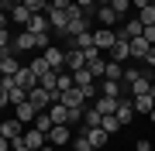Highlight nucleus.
<instances>
[{"label":"nucleus","instance_id":"obj_1","mask_svg":"<svg viewBox=\"0 0 155 151\" xmlns=\"http://www.w3.org/2000/svg\"><path fill=\"white\" fill-rule=\"evenodd\" d=\"M59 103H66L69 110H86L90 96H86V90H83V86H72L69 93H62V100H59Z\"/></svg>","mask_w":155,"mask_h":151},{"label":"nucleus","instance_id":"obj_2","mask_svg":"<svg viewBox=\"0 0 155 151\" xmlns=\"http://www.w3.org/2000/svg\"><path fill=\"white\" fill-rule=\"evenodd\" d=\"M121 41H131V38H141L145 34V24H141V17H134V21H124L121 24V31H114Z\"/></svg>","mask_w":155,"mask_h":151},{"label":"nucleus","instance_id":"obj_3","mask_svg":"<svg viewBox=\"0 0 155 151\" xmlns=\"http://www.w3.org/2000/svg\"><path fill=\"white\" fill-rule=\"evenodd\" d=\"M69 141H72V127L69 124H55V127L48 131V144L62 148V144H69Z\"/></svg>","mask_w":155,"mask_h":151},{"label":"nucleus","instance_id":"obj_4","mask_svg":"<svg viewBox=\"0 0 155 151\" xmlns=\"http://www.w3.org/2000/svg\"><path fill=\"white\" fill-rule=\"evenodd\" d=\"M21 141H24L31 151H41L45 144H48V134H45V131H38V127H31V131H24V134H21Z\"/></svg>","mask_w":155,"mask_h":151},{"label":"nucleus","instance_id":"obj_5","mask_svg":"<svg viewBox=\"0 0 155 151\" xmlns=\"http://www.w3.org/2000/svg\"><path fill=\"white\" fill-rule=\"evenodd\" d=\"M100 90H104V93H100V96H110V100H124V90H127V86L124 83H114V79H100Z\"/></svg>","mask_w":155,"mask_h":151},{"label":"nucleus","instance_id":"obj_6","mask_svg":"<svg viewBox=\"0 0 155 151\" xmlns=\"http://www.w3.org/2000/svg\"><path fill=\"white\" fill-rule=\"evenodd\" d=\"M0 134H4L7 141H17L24 134V124L17 120V117H11V120H0Z\"/></svg>","mask_w":155,"mask_h":151},{"label":"nucleus","instance_id":"obj_7","mask_svg":"<svg viewBox=\"0 0 155 151\" xmlns=\"http://www.w3.org/2000/svg\"><path fill=\"white\" fill-rule=\"evenodd\" d=\"M145 93H155V79H152L148 72H141V76L131 83V96H145Z\"/></svg>","mask_w":155,"mask_h":151},{"label":"nucleus","instance_id":"obj_8","mask_svg":"<svg viewBox=\"0 0 155 151\" xmlns=\"http://www.w3.org/2000/svg\"><path fill=\"white\" fill-rule=\"evenodd\" d=\"M41 58L48 62V65L55 69V72H62V69H66V52H62V48H52V45H48V48H45V55H41Z\"/></svg>","mask_w":155,"mask_h":151},{"label":"nucleus","instance_id":"obj_9","mask_svg":"<svg viewBox=\"0 0 155 151\" xmlns=\"http://www.w3.org/2000/svg\"><path fill=\"white\" fill-rule=\"evenodd\" d=\"M114 41H117V34L110 31V28H97L93 31V45L104 52V48H114Z\"/></svg>","mask_w":155,"mask_h":151},{"label":"nucleus","instance_id":"obj_10","mask_svg":"<svg viewBox=\"0 0 155 151\" xmlns=\"http://www.w3.org/2000/svg\"><path fill=\"white\" fill-rule=\"evenodd\" d=\"M83 134H86V141H90V144H93L97 151H100V148H104V144H107V141H110V134H107V131H104V127H83Z\"/></svg>","mask_w":155,"mask_h":151},{"label":"nucleus","instance_id":"obj_11","mask_svg":"<svg viewBox=\"0 0 155 151\" xmlns=\"http://www.w3.org/2000/svg\"><path fill=\"white\" fill-rule=\"evenodd\" d=\"M24 31H31V34H52V24H48V17H45V14H35Z\"/></svg>","mask_w":155,"mask_h":151},{"label":"nucleus","instance_id":"obj_12","mask_svg":"<svg viewBox=\"0 0 155 151\" xmlns=\"http://www.w3.org/2000/svg\"><path fill=\"white\" fill-rule=\"evenodd\" d=\"M131 106H134V113H152V110H155V93L131 96Z\"/></svg>","mask_w":155,"mask_h":151},{"label":"nucleus","instance_id":"obj_13","mask_svg":"<svg viewBox=\"0 0 155 151\" xmlns=\"http://www.w3.org/2000/svg\"><path fill=\"white\" fill-rule=\"evenodd\" d=\"M38 106H35V103H28V100H24V103H17V120H21V124H35V117H38Z\"/></svg>","mask_w":155,"mask_h":151},{"label":"nucleus","instance_id":"obj_14","mask_svg":"<svg viewBox=\"0 0 155 151\" xmlns=\"http://www.w3.org/2000/svg\"><path fill=\"white\" fill-rule=\"evenodd\" d=\"M14 83L21 86V90H35V86H38V79H35V72H31V65H21V72L14 76Z\"/></svg>","mask_w":155,"mask_h":151},{"label":"nucleus","instance_id":"obj_15","mask_svg":"<svg viewBox=\"0 0 155 151\" xmlns=\"http://www.w3.org/2000/svg\"><path fill=\"white\" fill-rule=\"evenodd\" d=\"M83 65H86L83 48H69V52H66V69H69V72H76V69H83Z\"/></svg>","mask_w":155,"mask_h":151},{"label":"nucleus","instance_id":"obj_16","mask_svg":"<svg viewBox=\"0 0 155 151\" xmlns=\"http://www.w3.org/2000/svg\"><path fill=\"white\" fill-rule=\"evenodd\" d=\"M97 17H100V28H114V24L121 21V17H117V11H114L110 4H107V7H97Z\"/></svg>","mask_w":155,"mask_h":151},{"label":"nucleus","instance_id":"obj_17","mask_svg":"<svg viewBox=\"0 0 155 151\" xmlns=\"http://www.w3.org/2000/svg\"><path fill=\"white\" fill-rule=\"evenodd\" d=\"M114 117H117V120H121V124H124V127H127V124H131V120H134V106H131V100H127V96H124V100H121V103H117V113H114Z\"/></svg>","mask_w":155,"mask_h":151},{"label":"nucleus","instance_id":"obj_18","mask_svg":"<svg viewBox=\"0 0 155 151\" xmlns=\"http://www.w3.org/2000/svg\"><path fill=\"white\" fill-rule=\"evenodd\" d=\"M127 58H131V48H127V41L117 38V41H114V48H110V62H121V65H124Z\"/></svg>","mask_w":155,"mask_h":151},{"label":"nucleus","instance_id":"obj_19","mask_svg":"<svg viewBox=\"0 0 155 151\" xmlns=\"http://www.w3.org/2000/svg\"><path fill=\"white\" fill-rule=\"evenodd\" d=\"M127 48H131V58H145L152 45L145 41V34H141V38H131V41H127Z\"/></svg>","mask_w":155,"mask_h":151},{"label":"nucleus","instance_id":"obj_20","mask_svg":"<svg viewBox=\"0 0 155 151\" xmlns=\"http://www.w3.org/2000/svg\"><path fill=\"white\" fill-rule=\"evenodd\" d=\"M117 103H121V100H110V96H97V100H93V106H97L100 113H104V117L117 113Z\"/></svg>","mask_w":155,"mask_h":151},{"label":"nucleus","instance_id":"obj_21","mask_svg":"<svg viewBox=\"0 0 155 151\" xmlns=\"http://www.w3.org/2000/svg\"><path fill=\"white\" fill-rule=\"evenodd\" d=\"M48 117H52V124H69V106L66 103H52L48 106Z\"/></svg>","mask_w":155,"mask_h":151},{"label":"nucleus","instance_id":"obj_22","mask_svg":"<svg viewBox=\"0 0 155 151\" xmlns=\"http://www.w3.org/2000/svg\"><path fill=\"white\" fill-rule=\"evenodd\" d=\"M14 52H28V48H35V34L31 31H21V34H14V45H11Z\"/></svg>","mask_w":155,"mask_h":151},{"label":"nucleus","instance_id":"obj_23","mask_svg":"<svg viewBox=\"0 0 155 151\" xmlns=\"http://www.w3.org/2000/svg\"><path fill=\"white\" fill-rule=\"evenodd\" d=\"M100 120H104V113L97 106H86L83 110V127H100Z\"/></svg>","mask_w":155,"mask_h":151},{"label":"nucleus","instance_id":"obj_24","mask_svg":"<svg viewBox=\"0 0 155 151\" xmlns=\"http://www.w3.org/2000/svg\"><path fill=\"white\" fill-rule=\"evenodd\" d=\"M17 72H21V65H17V58H14V55L0 58V76H17Z\"/></svg>","mask_w":155,"mask_h":151},{"label":"nucleus","instance_id":"obj_25","mask_svg":"<svg viewBox=\"0 0 155 151\" xmlns=\"http://www.w3.org/2000/svg\"><path fill=\"white\" fill-rule=\"evenodd\" d=\"M31 11H28V7H24V4H17L14 7V11H11V21H17V24H24V28H28V21H31Z\"/></svg>","mask_w":155,"mask_h":151},{"label":"nucleus","instance_id":"obj_26","mask_svg":"<svg viewBox=\"0 0 155 151\" xmlns=\"http://www.w3.org/2000/svg\"><path fill=\"white\" fill-rule=\"evenodd\" d=\"M104 79H114V83H121V79H124V65H121V62H107Z\"/></svg>","mask_w":155,"mask_h":151},{"label":"nucleus","instance_id":"obj_27","mask_svg":"<svg viewBox=\"0 0 155 151\" xmlns=\"http://www.w3.org/2000/svg\"><path fill=\"white\" fill-rule=\"evenodd\" d=\"M72 83H76V86H93L97 79H93V72L83 65V69H76V72H72Z\"/></svg>","mask_w":155,"mask_h":151},{"label":"nucleus","instance_id":"obj_28","mask_svg":"<svg viewBox=\"0 0 155 151\" xmlns=\"http://www.w3.org/2000/svg\"><path fill=\"white\" fill-rule=\"evenodd\" d=\"M72 41V48H93V31H83V34H76V38H69Z\"/></svg>","mask_w":155,"mask_h":151},{"label":"nucleus","instance_id":"obj_29","mask_svg":"<svg viewBox=\"0 0 155 151\" xmlns=\"http://www.w3.org/2000/svg\"><path fill=\"white\" fill-rule=\"evenodd\" d=\"M72 86H76V83H72V72H69V69H62V72H59V83H55V90H59V93H69Z\"/></svg>","mask_w":155,"mask_h":151},{"label":"nucleus","instance_id":"obj_30","mask_svg":"<svg viewBox=\"0 0 155 151\" xmlns=\"http://www.w3.org/2000/svg\"><path fill=\"white\" fill-rule=\"evenodd\" d=\"M31 72H35V79H41V76H48V72H55V69H52L45 58H35L31 62Z\"/></svg>","mask_w":155,"mask_h":151},{"label":"nucleus","instance_id":"obj_31","mask_svg":"<svg viewBox=\"0 0 155 151\" xmlns=\"http://www.w3.org/2000/svg\"><path fill=\"white\" fill-rule=\"evenodd\" d=\"M35 127H38V131H45V134H48V131L55 127V124H52V117H48V110H41L38 117H35Z\"/></svg>","mask_w":155,"mask_h":151},{"label":"nucleus","instance_id":"obj_32","mask_svg":"<svg viewBox=\"0 0 155 151\" xmlns=\"http://www.w3.org/2000/svg\"><path fill=\"white\" fill-rule=\"evenodd\" d=\"M100 127H104V131H107V134H117V131H121V127H124V124H121V120H117V117H114V113H110V117H104V120H100Z\"/></svg>","mask_w":155,"mask_h":151},{"label":"nucleus","instance_id":"obj_33","mask_svg":"<svg viewBox=\"0 0 155 151\" xmlns=\"http://www.w3.org/2000/svg\"><path fill=\"white\" fill-rule=\"evenodd\" d=\"M72 151H97V148L90 144V141H86V134H83V131H79V134L72 137Z\"/></svg>","mask_w":155,"mask_h":151},{"label":"nucleus","instance_id":"obj_34","mask_svg":"<svg viewBox=\"0 0 155 151\" xmlns=\"http://www.w3.org/2000/svg\"><path fill=\"white\" fill-rule=\"evenodd\" d=\"M24 7L31 14H48V0H24Z\"/></svg>","mask_w":155,"mask_h":151},{"label":"nucleus","instance_id":"obj_35","mask_svg":"<svg viewBox=\"0 0 155 151\" xmlns=\"http://www.w3.org/2000/svg\"><path fill=\"white\" fill-rule=\"evenodd\" d=\"M110 7L117 11V17H124L127 11H134V7H131V0H110Z\"/></svg>","mask_w":155,"mask_h":151},{"label":"nucleus","instance_id":"obj_36","mask_svg":"<svg viewBox=\"0 0 155 151\" xmlns=\"http://www.w3.org/2000/svg\"><path fill=\"white\" fill-rule=\"evenodd\" d=\"M138 17H141V24H155V7L148 4L145 11H138Z\"/></svg>","mask_w":155,"mask_h":151},{"label":"nucleus","instance_id":"obj_37","mask_svg":"<svg viewBox=\"0 0 155 151\" xmlns=\"http://www.w3.org/2000/svg\"><path fill=\"white\" fill-rule=\"evenodd\" d=\"M76 4H79V7H83V14H86V17H90V14H93V11H97V0H76Z\"/></svg>","mask_w":155,"mask_h":151},{"label":"nucleus","instance_id":"obj_38","mask_svg":"<svg viewBox=\"0 0 155 151\" xmlns=\"http://www.w3.org/2000/svg\"><path fill=\"white\" fill-rule=\"evenodd\" d=\"M14 45V34L11 31H0V48H11Z\"/></svg>","mask_w":155,"mask_h":151},{"label":"nucleus","instance_id":"obj_39","mask_svg":"<svg viewBox=\"0 0 155 151\" xmlns=\"http://www.w3.org/2000/svg\"><path fill=\"white\" fill-rule=\"evenodd\" d=\"M145 41L155 48V24H145Z\"/></svg>","mask_w":155,"mask_h":151},{"label":"nucleus","instance_id":"obj_40","mask_svg":"<svg viewBox=\"0 0 155 151\" xmlns=\"http://www.w3.org/2000/svg\"><path fill=\"white\" fill-rule=\"evenodd\" d=\"M7 103H11V93H7V86H4V83H0V110H4V106H7Z\"/></svg>","mask_w":155,"mask_h":151},{"label":"nucleus","instance_id":"obj_41","mask_svg":"<svg viewBox=\"0 0 155 151\" xmlns=\"http://www.w3.org/2000/svg\"><path fill=\"white\" fill-rule=\"evenodd\" d=\"M134 148H138V151H152V144H148V137H138V141H134Z\"/></svg>","mask_w":155,"mask_h":151},{"label":"nucleus","instance_id":"obj_42","mask_svg":"<svg viewBox=\"0 0 155 151\" xmlns=\"http://www.w3.org/2000/svg\"><path fill=\"white\" fill-rule=\"evenodd\" d=\"M11 151H31V148H28V144H24V141H21V137H17V141H11Z\"/></svg>","mask_w":155,"mask_h":151},{"label":"nucleus","instance_id":"obj_43","mask_svg":"<svg viewBox=\"0 0 155 151\" xmlns=\"http://www.w3.org/2000/svg\"><path fill=\"white\" fill-rule=\"evenodd\" d=\"M148 4H152V0H131V7H134V11H145Z\"/></svg>","mask_w":155,"mask_h":151},{"label":"nucleus","instance_id":"obj_44","mask_svg":"<svg viewBox=\"0 0 155 151\" xmlns=\"http://www.w3.org/2000/svg\"><path fill=\"white\" fill-rule=\"evenodd\" d=\"M7 24H11V14H0V31H7Z\"/></svg>","mask_w":155,"mask_h":151},{"label":"nucleus","instance_id":"obj_45","mask_svg":"<svg viewBox=\"0 0 155 151\" xmlns=\"http://www.w3.org/2000/svg\"><path fill=\"white\" fill-rule=\"evenodd\" d=\"M145 62H148V65L155 69V48H148V55H145Z\"/></svg>","mask_w":155,"mask_h":151},{"label":"nucleus","instance_id":"obj_46","mask_svg":"<svg viewBox=\"0 0 155 151\" xmlns=\"http://www.w3.org/2000/svg\"><path fill=\"white\" fill-rule=\"evenodd\" d=\"M0 151H11V141H7L4 134H0Z\"/></svg>","mask_w":155,"mask_h":151},{"label":"nucleus","instance_id":"obj_47","mask_svg":"<svg viewBox=\"0 0 155 151\" xmlns=\"http://www.w3.org/2000/svg\"><path fill=\"white\" fill-rule=\"evenodd\" d=\"M41 151H59V148H55V144H45V148H41Z\"/></svg>","mask_w":155,"mask_h":151},{"label":"nucleus","instance_id":"obj_48","mask_svg":"<svg viewBox=\"0 0 155 151\" xmlns=\"http://www.w3.org/2000/svg\"><path fill=\"white\" fill-rule=\"evenodd\" d=\"M148 117H152V124H155V110H152V113H148Z\"/></svg>","mask_w":155,"mask_h":151},{"label":"nucleus","instance_id":"obj_49","mask_svg":"<svg viewBox=\"0 0 155 151\" xmlns=\"http://www.w3.org/2000/svg\"><path fill=\"white\" fill-rule=\"evenodd\" d=\"M152 7H155V0H152Z\"/></svg>","mask_w":155,"mask_h":151},{"label":"nucleus","instance_id":"obj_50","mask_svg":"<svg viewBox=\"0 0 155 151\" xmlns=\"http://www.w3.org/2000/svg\"><path fill=\"white\" fill-rule=\"evenodd\" d=\"M0 120H4V117H0Z\"/></svg>","mask_w":155,"mask_h":151}]
</instances>
